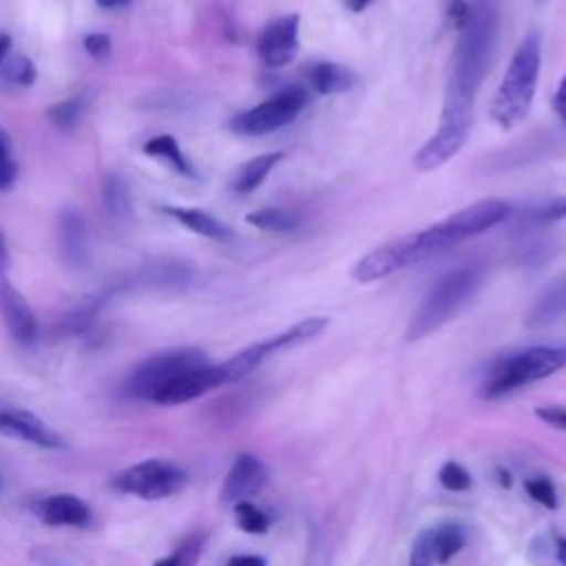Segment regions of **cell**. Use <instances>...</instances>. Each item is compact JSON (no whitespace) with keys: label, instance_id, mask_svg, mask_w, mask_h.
<instances>
[{"label":"cell","instance_id":"cell-29","mask_svg":"<svg viewBox=\"0 0 566 566\" xmlns=\"http://www.w3.org/2000/svg\"><path fill=\"white\" fill-rule=\"evenodd\" d=\"M84 106H86V95H73V97H66L62 102H55L53 106H49V119L55 128L60 130H69L73 128L82 113H84Z\"/></svg>","mask_w":566,"mask_h":566},{"label":"cell","instance_id":"cell-32","mask_svg":"<svg viewBox=\"0 0 566 566\" xmlns=\"http://www.w3.org/2000/svg\"><path fill=\"white\" fill-rule=\"evenodd\" d=\"M438 480H440V484H442L447 491H469V489H471V475H469V471H467L462 464L453 462V460H449V462H444V464L440 467Z\"/></svg>","mask_w":566,"mask_h":566},{"label":"cell","instance_id":"cell-39","mask_svg":"<svg viewBox=\"0 0 566 566\" xmlns=\"http://www.w3.org/2000/svg\"><path fill=\"white\" fill-rule=\"evenodd\" d=\"M535 416L553 427L566 429V409L564 407H539V409H535Z\"/></svg>","mask_w":566,"mask_h":566},{"label":"cell","instance_id":"cell-35","mask_svg":"<svg viewBox=\"0 0 566 566\" xmlns=\"http://www.w3.org/2000/svg\"><path fill=\"white\" fill-rule=\"evenodd\" d=\"M526 493L546 509H557V493L546 478H531L524 482Z\"/></svg>","mask_w":566,"mask_h":566},{"label":"cell","instance_id":"cell-7","mask_svg":"<svg viewBox=\"0 0 566 566\" xmlns=\"http://www.w3.org/2000/svg\"><path fill=\"white\" fill-rule=\"evenodd\" d=\"M307 102H310V95L303 86H287L274 93L272 97H268L265 102L234 115L230 119V128L248 137L272 133L276 128L292 124L303 113Z\"/></svg>","mask_w":566,"mask_h":566},{"label":"cell","instance_id":"cell-2","mask_svg":"<svg viewBox=\"0 0 566 566\" xmlns=\"http://www.w3.org/2000/svg\"><path fill=\"white\" fill-rule=\"evenodd\" d=\"M539 66L542 40L537 31H528L517 44L489 106V115L500 130L515 128L528 115L537 88Z\"/></svg>","mask_w":566,"mask_h":566},{"label":"cell","instance_id":"cell-8","mask_svg":"<svg viewBox=\"0 0 566 566\" xmlns=\"http://www.w3.org/2000/svg\"><path fill=\"white\" fill-rule=\"evenodd\" d=\"M186 484V471L168 460H144L113 478V486L142 500H164L179 493Z\"/></svg>","mask_w":566,"mask_h":566},{"label":"cell","instance_id":"cell-30","mask_svg":"<svg viewBox=\"0 0 566 566\" xmlns=\"http://www.w3.org/2000/svg\"><path fill=\"white\" fill-rule=\"evenodd\" d=\"M35 66L27 55H7L0 66V77L13 86H31L35 82Z\"/></svg>","mask_w":566,"mask_h":566},{"label":"cell","instance_id":"cell-17","mask_svg":"<svg viewBox=\"0 0 566 566\" xmlns=\"http://www.w3.org/2000/svg\"><path fill=\"white\" fill-rule=\"evenodd\" d=\"M33 513L49 526H71L84 528L91 522L88 504L73 493L44 495L33 504Z\"/></svg>","mask_w":566,"mask_h":566},{"label":"cell","instance_id":"cell-6","mask_svg":"<svg viewBox=\"0 0 566 566\" xmlns=\"http://www.w3.org/2000/svg\"><path fill=\"white\" fill-rule=\"evenodd\" d=\"M203 365H208V358L197 347L159 352L133 369V374L126 380V391L135 398L153 402V398L175 378L184 376L186 371L199 369Z\"/></svg>","mask_w":566,"mask_h":566},{"label":"cell","instance_id":"cell-27","mask_svg":"<svg viewBox=\"0 0 566 566\" xmlns=\"http://www.w3.org/2000/svg\"><path fill=\"white\" fill-rule=\"evenodd\" d=\"M464 531L458 524H444L433 528V559L438 564L451 562L464 548Z\"/></svg>","mask_w":566,"mask_h":566},{"label":"cell","instance_id":"cell-4","mask_svg":"<svg viewBox=\"0 0 566 566\" xmlns=\"http://www.w3.org/2000/svg\"><path fill=\"white\" fill-rule=\"evenodd\" d=\"M484 268L469 263L447 272L424 296L407 325V340H420L444 325L482 285Z\"/></svg>","mask_w":566,"mask_h":566},{"label":"cell","instance_id":"cell-33","mask_svg":"<svg viewBox=\"0 0 566 566\" xmlns=\"http://www.w3.org/2000/svg\"><path fill=\"white\" fill-rule=\"evenodd\" d=\"M15 177H18V164L13 159L11 139L7 130L0 126V190H7L9 186H13Z\"/></svg>","mask_w":566,"mask_h":566},{"label":"cell","instance_id":"cell-19","mask_svg":"<svg viewBox=\"0 0 566 566\" xmlns=\"http://www.w3.org/2000/svg\"><path fill=\"white\" fill-rule=\"evenodd\" d=\"M564 314H566V276H562L553 285H548L542 292V296H537V301L528 310L524 323L531 329H542V327H548L551 323H555L557 318H562Z\"/></svg>","mask_w":566,"mask_h":566},{"label":"cell","instance_id":"cell-24","mask_svg":"<svg viewBox=\"0 0 566 566\" xmlns=\"http://www.w3.org/2000/svg\"><path fill=\"white\" fill-rule=\"evenodd\" d=\"M146 155L150 157H157V159H164L168 161L179 175L184 177H197L195 168L190 166V161L186 159V155L181 153L177 139L172 135H155V137H148L144 142V148H142Z\"/></svg>","mask_w":566,"mask_h":566},{"label":"cell","instance_id":"cell-31","mask_svg":"<svg viewBox=\"0 0 566 566\" xmlns=\"http://www.w3.org/2000/svg\"><path fill=\"white\" fill-rule=\"evenodd\" d=\"M234 522L243 533L261 535L268 531V517L265 513L254 506L250 500H241L234 504Z\"/></svg>","mask_w":566,"mask_h":566},{"label":"cell","instance_id":"cell-36","mask_svg":"<svg viewBox=\"0 0 566 566\" xmlns=\"http://www.w3.org/2000/svg\"><path fill=\"white\" fill-rule=\"evenodd\" d=\"M444 13H447L449 24L455 31H462L467 27L469 18H471V2H467V0H447Z\"/></svg>","mask_w":566,"mask_h":566},{"label":"cell","instance_id":"cell-9","mask_svg":"<svg viewBox=\"0 0 566 566\" xmlns=\"http://www.w3.org/2000/svg\"><path fill=\"white\" fill-rule=\"evenodd\" d=\"M469 130H471V117L440 113L436 133L413 155L416 168L422 172H429L447 164L451 157H455L462 150V146L469 139Z\"/></svg>","mask_w":566,"mask_h":566},{"label":"cell","instance_id":"cell-48","mask_svg":"<svg viewBox=\"0 0 566 566\" xmlns=\"http://www.w3.org/2000/svg\"><path fill=\"white\" fill-rule=\"evenodd\" d=\"M0 489H2V480H0Z\"/></svg>","mask_w":566,"mask_h":566},{"label":"cell","instance_id":"cell-44","mask_svg":"<svg viewBox=\"0 0 566 566\" xmlns=\"http://www.w3.org/2000/svg\"><path fill=\"white\" fill-rule=\"evenodd\" d=\"M130 0H95L97 7L102 9H119V7H126Z\"/></svg>","mask_w":566,"mask_h":566},{"label":"cell","instance_id":"cell-21","mask_svg":"<svg viewBox=\"0 0 566 566\" xmlns=\"http://www.w3.org/2000/svg\"><path fill=\"white\" fill-rule=\"evenodd\" d=\"M310 84L321 95H336L354 88L358 75L338 62H316L310 69Z\"/></svg>","mask_w":566,"mask_h":566},{"label":"cell","instance_id":"cell-11","mask_svg":"<svg viewBox=\"0 0 566 566\" xmlns=\"http://www.w3.org/2000/svg\"><path fill=\"white\" fill-rule=\"evenodd\" d=\"M511 214V203L497 197H489V199H480L458 212H453L451 217L442 219L444 226L449 228L451 237L455 243H462L471 237H478L486 230H491L493 226L502 223L506 217Z\"/></svg>","mask_w":566,"mask_h":566},{"label":"cell","instance_id":"cell-25","mask_svg":"<svg viewBox=\"0 0 566 566\" xmlns=\"http://www.w3.org/2000/svg\"><path fill=\"white\" fill-rule=\"evenodd\" d=\"M245 221L259 230L276 232V234L294 232L301 223L292 212H287L283 208H259L254 212H248Z\"/></svg>","mask_w":566,"mask_h":566},{"label":"cell","instance_id":"cell-1","mask_svg":"<svg viewBox=\"0 0 566 566\" xmlns=\"http://www.w3.org/2000/svg\"><path fill=\"white\" fill-rule=\"evenodd\" d=\"M455 42L451 55V71L444 88L442 111L473 113V99L482 84L495 49L497 13L493 0H475L471 4V18Z\"/></svg>","mask_w":566,"mask_h":566},{"label":"cell","instance_id":"cell-42","mask_svg":"<svg viewBox=\"0 0 566 566\" xmlns=\"http://www.w3.org/2000/svg\"><path fill=\"white\" fill-rule=\"evenodd\" d=\"M9 49H11V35L4 33V31H0V66H2V62L7 60Z\"/></svg>","mask_w":566,"mask_h":566},{"label":"cell","instance_id":"cell-49","mask_svg":"<svg viewBox=\"0 0 566 566\" xmlns=\"http://www.w3.org/2000/svg\"><path fill=\"white\" fill-rule=\"evenodd\" d=\"M537 2H546V0H537Z\"/></svg>","mask_w":566,"mask_h":566},{"label":"cell","instance_id":"cell-28","mask_svg":"<svg viewBox=\"0 0 566 566\" xmlns=\"http://www.w3.org/2000/svg\"><path fill=\"white\" fill-rule=\"evenodd\" d=\"M206 535L203 533H190L186 535L170 555L157 559L153 566H195L203 553Z\"/></svg>","mask_w":566,"mask_h":566},{"label":"cell","instance_id":"cell-15","mask_svg":"<svg viewBox=\"0 0 566 566\" xmlns=\"http://www.w3.org/2000/svg\"><path fill=\"white\" fill-rule=\"evenodd\" d=\"M265 482H268V471L263 462L250 453H239L223 480L221 500L226 504H237L241 500L256 495L265 486Z\"/></svg>","mask_w":566,"mask_h":566},{"label":"cell","instance_id":"cell-46","mask_svg":"<svg viewBox=\"0 0 566 566\" xmlns=\"http://www.w3.org/2000/svg\"><path fill=\"white\" fill-rule=\"evenodd\" d=\"M557 559L562 566H566V537L557 539Z\"/></svg>","mask_w":566,"mask_h":566},{"label":"cell","instance_id":"cell-18","mask_svg":"<svg viewBox=\"0 0 566 566\" xmlns=\"http://www.w3.org/2000/svg\"><path fill=\"white\" fill-rule=\"evenodd\" d=\"M159 212L168 214L170 219H175L177 223H181L184 228L206 237V239H214V241H230L234 237L232 228L226 226L223 221H219L217 217H212L206 210L199 208H184V206H161Z\"/></svg>","mask_w":566,"mask_h":566},{"label":"cell","instance_id":"cell-40","mask_svg":"<svg viewBox=\"0 0 566 566\" xmlns=\"http://www.w3.org/2000/svg\"><path fill=\"white\" fill-rule=\"evenodd\" d=\"M551 104H553V111L559 117V122L566 126V73H564V77H562V82H559Z\"/></svg>","mask_w":566,"mask_h":566},{"label":"cell","instance_id":"cell-22","mask_svg":"<svg viewBox=\"0 0 566 566\" xmlns=\"http://www.w3.org/2000/svg\"><path fill=\"white\" fill-rule=\"evenodd\" d=\"M329 318L325 316H310V318H303L298 323H294L292 327H287L285 332L263 340V349L270 354L274 352H281V349H287V347H296L301 343H307L312 338H316L325 327H327Z\"/></svg>","mask_w":566,"mask_h":566},{"label":"cell","instance_id":"cell-43","mask_svg":"<svg viewBox=\"0 0 566 566\" xmlns=\"http://www.w3.org/2000/svg\"><path fill=\"white\" fill-rule=\"evenodd\" d=\"M345 7L352 11V13H360L363 9H367L374 0H343Z\"/></svg>","mask_w":566,"mask_h":566},{"label":"cell","instance_id":"cell-14","mask_svg":"<svg viewBox=\"0 0 566 566\" xmlns=\"http://www.w3.org/2000/svg\"><path fill=\"white\" fill-rule=\"evenodd\" d=\"M223 371L221 365H203L199 369L186 371L184 376L175 378L170 385H166L155 398V405H164V407H172V405H184L190 402L203 394H208L210 389L223 385Z\"/></svg>","mask_w":566,"mask_h":566},{"label":"cell","instance_id":"cell-16","mask_svg":"<svg viewBox=\"0 0 566 566\" xmlns=\"http://www.w3.org/2000/svg\"><path fill=\"white\" fill-rule=\"evenodd\" d=\"M60 256L71 268H82L88 259V228L82 210L69 206L57 214L55 223Z\"/></svg>","mask_w":566,"mask_h":566},{"label":"cell","instance_id":"cell-47","mask_svg":"<svg viewBox=\"0 0 566 566\" xmlns=\"http://www.w3.org/2000/svg\"><path fill=\"white\" fill-rule=\"evenodd\" d=\"M497 475H500V484H502V486H511V475H509V471L497 469Z\"/></svg>","mask_w":566,"mask_h":566},{"label":"cell","instance_id":"cell-23","mask_svg":"<svg viewBox=\"0 0 566 566\" xmlns=\"http://www.w3.org/2000/svg\"><path fill=\"white\" fill-rule=\"evenodd\" d=\"M102 203H104V210L115 221H126L133 217V195H130L128 181L122 175L111 172L104 177Z\"/></svg>","mask_w":566,"mask_h":566},{"label":"cell","instance_id":"cell-10","mask_svg":"<svg viewBox=\"0 0 566 566\" xmlns=\"http://www.w3.org/2000/svg\"><path fill=\"white\" fill-rule=\"evenodd\" d=\"M301 15L287 13L268 22L256 38V53L270 69H283L298 55Z\"/></svg>","mask_w":566,"mask_h":566},{"label":"cell","instance_id":"cell-41","mask_svg":"<svg viewBox=\"0 0 566 566\" xmlns=\"http://www.w3.org/2000/svg\"><path fill=\"white\" fill-rule=\"evenodd\" d=\"M226 566H268V562L259 555H234Z\"/></svg>","mask_w":566,"mask_h":566},{"label":"cell","instance_id":"cell-45","mask_svg":"<svg viewBox=\"0 0 566 566\" xmlns=\"http://www.w3.org/2000/svg\"><path fill=\"white\" fill-rule=\"evenodd\" d=\"M9 265V250H7V243H4V237L0 232V270L4 272V268Z\"/></svg>","mask_w":566,"mask_h":566},{"label":"cell","instance_id":"cell-38","mask_svg":"<svg viewBox=\"0 0 566 566\" xmlns=\"http://www.w3.org/2000/svg\"><path fill=\"white\" fill-rule=\"evenodd\" d=\"M566 219V197H557L546 201L537 212H535V221H562Z\"/></svg>","mask_w":566,"mask_h":566},{"label":"cell","instance_id":"cell-20","mask_svg":"<svg viewBox=\"0 0 566 566\" xmlns=\"http://www.w3.org/2000/svg\"><path fill=\"white\" fill-rule=\"evenodd\" d=\"M283 157H285V153L274 150V153H265V155H256V157L248 159L232 175L230 190L237 195H248V192L256 190L265 181V177L279 166V161H283Z\"/></svg>","mask_w":566,"mask_h":566},{"label":"cell","instance_id":"cell-26","mask_svg":"<svg viewBox=\"0 0 566 566\" xmlns=\"http://www.w3.org/2000/svg\"><path fill=\"white\" fill-rule=\"evenodd\" d=\"M265 356H268V352L263 349V343H254V345L241 349L230 360L221 363V371H223L226 382H232V380H239V378L248 376L252 369H256L261 365V360Z\"/></svg>","mask_w":566,"mask_h":566},{"label":"cell","instance_id":"cell-3","mask_svg":"<svg viewBox=\"0 0 566 566\" xmlns=\"http://www.w3.org/2000/svg\"><path fill=\"white\" fill-rule=\"evenodd\" d=\"M449 248H455V243L449 237L444 223L440 221L436 226L405 234L400 239L387 241V243L369 250L352 268V279L358 283H374V281L385 279L407 265H413L433 254H440Z\"/></svg>","mask_w":566,"mask_h":566},{"label":"cell","instance_id":"cell-5","mask_svg":"<svg viewBox=\"0 0 566 566\" xmlns=\"http://www.w3.org/2000/svg\"><path fill=\"white\" fill-rule=\"evenodd\" d=\"M562 367H566V345L528 347L493 365L486 382L482 385V396L497 398L517 387L542 380Z\"/></svg>","mask_w":566,"mask_h":566},{"label":"cell","instance_id":"cell-37","mask_svg":"<svg viewBox=\"0 0 566 566\" xmlns=\"http://www.w3.org/2000/svg\"><path fill=\"white\" fill-rule=\"evenodd\" d=\"M84 49L95 60H108L111 49H113L111 46V35H106V33H88L84 38Z\"/></svg>","mask_w":566,"mask_h":566},{"label":"cell","instance_id":"cell-13","mask_svg":"<svg viewBox=\"0 0 566 566\" xmlns=\"http://www.w3.org/2000/svg\"><path fill=\"white\" fill-rule=\"evenodd\" d=\"M0 433L42 449L64 447L62 436L53 427H49L40 416L27 409H0Z\"/></svg>","mask_w":566,"mask_h":566},{"label":"cell","instance_id":"cell-12","mask_svg":"<svg viewBox=\"0 0 566 566\" xmlns=\"http://www.w3.org/2000/svg\"><path fill=\"white\" fill-rule=\"evenodd\" d=\"M0 316L18 345H31L38 336V321L27 298L13 287V283L0 270Z\"/></svg>","mask_w":566,"mask_h":566},{"label":"cell","instance_id":"cell-34","mask_svg":"<svg viewBox=\"0 0 566 566\" xmlns=\"http://www.w3.org/2000/svg\"><path fill=\"white\" fill-rule=\"evenodd\" d=\"M433 559V528H427L418 535L409 553V566H431Z\"/></svg>","mask_w":566,"mask_h":566}]
</instances>
